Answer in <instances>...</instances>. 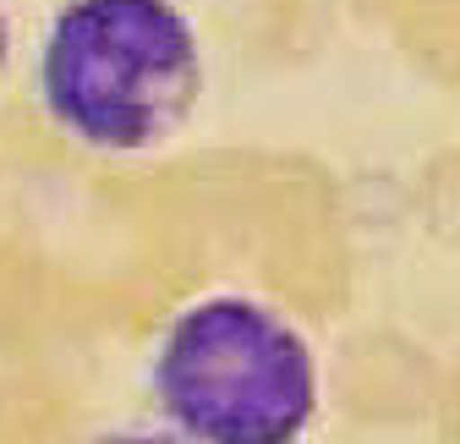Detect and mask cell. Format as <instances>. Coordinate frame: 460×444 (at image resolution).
Masks as SVG:
<instances>
[{
	"label": "cell",
	"instance_id": "1",
	"mask_svg": "<svg viewBox=\"0 0 460 444\" xmlns=\"http://www.w3.org/2000/svg\"><path fill=\"white\" fill-rule=\"evenodd\" d=\"M208 49L181 0H55L33 39V104L83 154L148 159L198 116Z\"/></svg>",
	"mask_w": 460,
	"mask_h": 444
},
{
	"label": "cell",
	"instance_id": "4",
	"mask_svg": "<svg viewBox=\"0 0 460 444\" xmlns=\"http://www.w3.org/2000/svg\"><path fill=\"white\" fill-rule=\"evenodd\" d=\"M88 444H176L170 433H159V428H115V433H99V439H88Z\"/></svg>",
	"mask_w": 460,
	"mask_h": 444
},
{
	"label": "cell",
	"instance_id": "2",
	"mask_svg": "<svg viewBox=\"0 0 460 444\" xmlns=\"http://www.w3.org/2000/svg\"><path fill=\"white\" fill-rule=\"evenodd\" d=\"M148 406L176 444H307L323 362L307 329L247 291H203L148 346Z\"/></svg>",
	"mask_w": 460,
	"mask_h": 444
},
{
	"label": "cell",
	"instance_id": "3",
	"mask_svg": "<svg viewBox=\"0 0 460 444\" xmlns=\"http://www.w3.org/2000/svg\"><path fill=\"white\" fill-rule=\"evenodd\" d=\"M12 61H17V22L6 12V0H0V88H6V77H12Z\"/></svg>",
	"mask_w": 460,
	"mask_h": 444
}]
</instances>
